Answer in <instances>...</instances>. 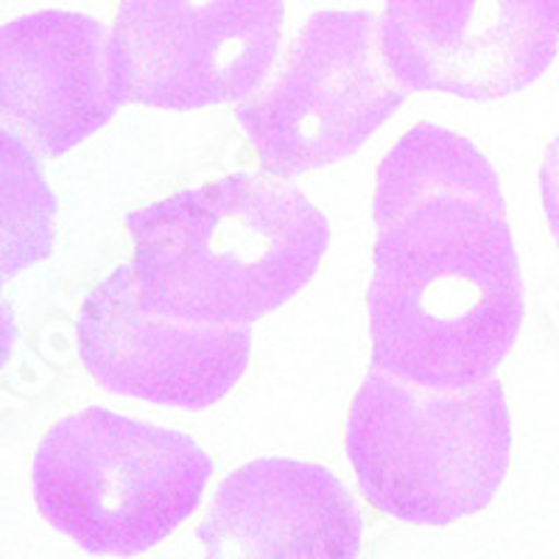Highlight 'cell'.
Listing matches in <instances>:
<instances>
[{
	"mask_svg": "<svg viewBox=\"0 0 559 559\" xmlns=\"http://www.w3.org/2000/svg\"><path fill=\"white\" fill-rule=\"evenodd\" d=\"M197 534L204 559H358L364 526L328 467L258 459L224 478Z\"/></svg>",
	"mask_w": 559,
	"mask_h": 559,
	"instance_id": "10",
	"label": "cell"
},
{
	"mask_svg": "<svg viewBox=\"0 0 559 559\" xmlns=\"http://www.w3.org/2000/svg\"><path fill=\"white\" fill-rule=\"evenodd\" d=\"M121 104L112 34L98 20L45 9L0 26V129L34 152H73Z\"/></svg>",
	"mask_w": 559,
	"mask_h": 559,
	"instance_id": "9",
	"label": "cell"
},
{
	"mask_svg": "<svg viewBox=\"0 0 559 559\" xmlns=\"http://www.w3.org/2000/svg\"><path fill=\"white\" fill-rule=\"evenodd\" d=\"M540 197H543V210H546L548 227L554 229L559 224V134L548 143L546 157H543Z\"/></svg>",
	"mask_w": 559,
	"mask_h": 559,
	"instance_id": "12",
	"label": "cell"
},
{
	"mask_svg": "<svg viewBox=\"0 0 559 559\" xmlns=\"http://www.w3.org/2000/svg\"><path fill=\"white\" fill-rule=\"evenodd\" d=\"M406 102L369 12H317L277 82L238 109V123L272 177L342 163Z\"/></svg>",
	"mask_w": 559,
	"mask_h": 559,
	"instance_id": "5",
	"label": "cell"
},
{
	"mask_svg": "<svg viewBox=\"0 0 559 559\" xmlns=\"http://www.w3.org/2000/svg\"><path fill=\"white\" fill-rule=\"evenodd\" d=\"M347 456L364 498L414 526H451L492 503L512 456L498 378L428 389L372 369L347 419Z\"/></svg>",
	"mask_w": 559,
	"mask_h": 559,
	"instance_id": "3",
	"label": "cell"
},
{
	"mask_svg": "<svg viewBox=\"0 0 559 559\" xmlns=\"http://www.w3.org/2000/svg\"><path fill=\"white\" fill-rule=\"evenodd\" d=\"M372 369L428 389L492 378L526 319L501 179L471 140L408 129L378 168Z\"/></svg>",
	"mask_w": 559,
	"mask_h": 559,
	"instance_id": "1",
	"label": "cell"
},
{
	"mask_svg": "<svg viewBox=\"0 0 559 559\" xmlns=\"http://www.w3.org/2000/svg\"><path fill=\"white\" fill-rule=\"evenodd\" d=\"M140 297L197 324H241L297 297L324 261L331 224L280 177L229 174L127 218Z\"/></svg>",
	"mask_w": 559,
	"mask_h": 559,
	"instance_id": "2",
	"label": "cell"
},
{
	"mask_svg": "<svg viewBox=\"0 0 559 559\" xmlns=\"http://www.w3.org/2000/svg\"><path fill=\"white\" fill-rule=\"evenodd\" d=\"M381 48L406 87L498 102L557 59L559 0H386Z\"/></svg>",
	"mask_w": 559,
	"mask_h": 559,
	"instance_id": "7",
	"label": "cell"
},
{
	"mask_svg": "<svg viewBox=\"0 0 559 559\" xmlns=\"http://www.w3.org/2000/svg\"><path fill=\"white\" fill-rule=\"evenodd\" d=\"M76 338L84 367L104 389L188 412L224 401L252 356L247 324H197L152 311L132 263L84 297Z\"/></svg>",
	"mask_w": 559,
	"mask_h": 559,
	"instance_id": "8",
	"label": "cell"
},
{
	"mask_svg": "<svg viewBox=\"0 0 559 559\" xmlns=\"http://www.w3.org/2000/svg\"><path fill=\"white\" fill-rule=\"evenodd\" d=\"M551 233H554V238H557V243H559V224H557V227L551 229Z\"/></svg>",
	"mask_w": 559,
	"mask_h": 559,
	"instance_id": "14",
	"label": "cell"
},
{
	"mask_svg": "<svg viewBox=\"0 0 559 559\" xmlns=\"http://www.w3.org/2000/svg\"><path fill=\"white\" fill-rule=\"evenodd\" d=\"M210 476L188 433L96 406L45 433L32 487L45 521L87 554L138 557L197 512Z\"/></svg>",
	"mask_w": 559,
	"mask_h": 559,
	"instance_id": "4",
	"label": "cell"
},
{
	"mask_svg": "<svg viewBox=\"0 0 559 559\" xmlns=\"http://www.w3.org/2000/svg\"><path fill=\"white\" fill-rule=\"evenodd\" d=\"M17 342V324H14L12 308L3 299V283H0V369L7 367Z\"/></svg>",
	"mask_w": 559,
	"mask_h": 559,
	"instance_id": "13",
	"label": "cell"
},
{
	"mask_svg": "<svg viewBox=\"0 0 559 559\" xmlns=\"http://www.w3.org/2000/svg\"><path fill=\"white\" fill-rule=\"evenodd\" d=\"M57 213V193L32 146L0 129V277H12L51 258Z\"/></svg>",
	"mask_w": 559,
	"mask_h": 559,
	"instance_id": "11",
	"label": "cell"
},
{
	"mask_svg": "<svg viewBox=\"0 0 559 559\" xmlns=\"http://www.w3.org/2000/svg\"><path fill=\"white\" fill-rule=\"evenodd\" d=\"M283 17V0H121L112 62L123 102L188 112L252 96Z\"/></svg>",
	"mask_w": 559,
	"mask_h": 559,
	"instance_id": "6",
	"label": "cell"
}]
</instances>
